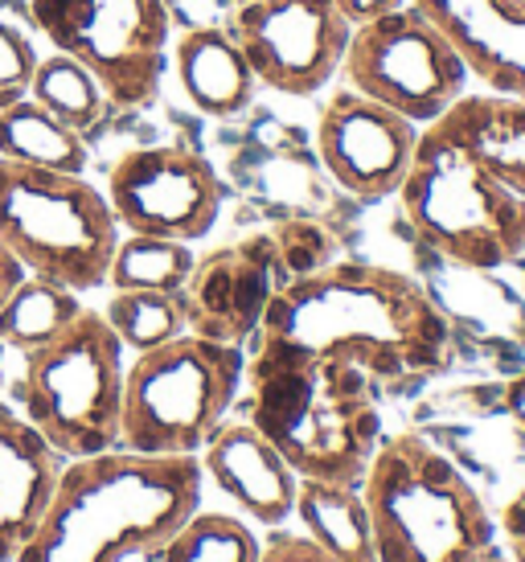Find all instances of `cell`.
Returning a JSON list of instances; mask_svg holds the SVG:
<instances>
[{
    "mask_svg": "<svg viewBox=\"0 0 525 562\" xmlns=\"http://www.w3.org/2000/svg\"><path fill=\"white\" fill-rule=\"evenodd\" d=\"M82 308H87L82 292L58 280H46V276H25L0 308V345L16 349V353H30V349L54 341L63 328L75 325V316Z\"/></svg>",
    "mask_w": 525,
    "mask_h": 562,
    "instance_id": "23",
    "label": "cell"
},
{
    "mask_svg": "<svg viewBox=\"0 0 525 562\" xmlns=\"http://www.w3.org/2000/svg\"><path fill=\"white\" fill-rule=\"evenodd\" d=\"M259 562H333L321 554V547L312 542L309 533L300 530H271L262 538V559Z\"/></svg>",
    "mask_w": 525,
    "mask_h": 562,
    "instance_id": "30",
    "label": "cell"
},
{
    "mask_svg": "<svg viewBox=\"0 0 525 562\" xmlns=\"http://www.w3.org/2000/svg\"><path fill=\"white\" fill-rule=\"evenodd\" d=\"M243 419L276 443L300 481L361 484L382 443V406L357 366L295 345H247Z\"/></svg>",
    "mask_w": 525,
    "mask_h": 562,
    "instance_id": "3",
    "label": "cell"
},
{
    "mask_svg": "<svg viewBox=\"0 0 525 562\" xmlns=\"http://www.w3.org/2000/svg\"><path fill=\"white\" fill-rule=\"evenodd\" d=\"M394 198L411 238L435 255L489 271L522 267L525 198L480 165L451 111L418 132L411 169Z\"/></svg>",
    "mask_w": 525,
    "mask_h": 562,
    "instance_id": "5",
    "label": "cell"
},
{
    "mask_svg": "<svg viewBox=\"0 0 525 562\" xmlns=\"http://www.w3.org/2000/svg\"><path fill=\"white\" fill-rule=\"evenodd\" d=\"M378 562H480L496 517L472 476L418 431L382 436L361 476Z\"/></svg>",
    "mask_w": 525,
    "mask_h": 562,
    "instance_id": "4",
    "label": "cell"
},
{
    "mask_svg": "<svg viewBox=\"0 0 525 562\" xmlns=\"http://www.w3.org/2000/svg\"><path fill=\"white\" fill-rule=\"evenodd\" d=\"M198 460L205 481H214L217 493L231 501L250 526L279 530L292 521L300 476L259 427H250L247 419H226L198 452Z\"/></svg>",
    "mask_w": 525,
    "mask_h": 562,
    "instance_id": "16",
    "label": "cell"
},
{
    "mask_svg": "<svg viewBox=\"0 0 525 562\" xmlns=\"http://www.w3.org/2000/svg\"><path fill=\"white\" fill-rule=\"evenodd\" d=\"M0 157L54 172H87V160H91L82 132L66 127L58 115L33 103L30 94L0 108Z\"/></svg>",
    "mask_w": 525,
    "mask_h": 562,
    "instance_id": "22",
    "label": "cell"
},
{
    "mask_svg": "<svg viewBox=\"0 0 525 562\" xmlns=\"http://www.w3.org/2000/svg\"><path fill=\"white\" fill-rule=\"evenodd\" d=\"M292 517L300 521V533H309L325 559L378 562L370 509H366V497H361V484L300 481Z\"/></svg>",
    "mask_w": 525,
    "mask_h": 562,
    "instance_id": "20",
    "label": "cell"
},
{
    "mask_svg": "<svg viewBox=\"0 0 525 562\" xmlns=\"http://www.w3.org/2000/svg\"><path fill=\"white\" fill-rule=\"evenodd\" d=\"M30 21L103 82L108 103L144 108L156 99L172 30L165 0H30Z\"/></svg>",
    "mask_w": 525,
    "mask_h": 562,
    "instance_id": "9",
    "label": "cell"
},
{
    "mask_svg": "<svg viewBox=\"0 0 525 562\" xmlns=\"http://www.w3.org/2000/svg\"><path fill=\"white\" fill-rule=\"evenodd\" d=\"M496 398H501V411L525 431V366L513 370L505 382H496Z\"/></svg>",
    "mask_w": 525,
    "mask_h": 562,
    "instance_id": "32",
    "label": "cell"
},
{
    "mask_svg": "<svg viewBox=\"0 0 525 562\" xmlns=\"http://www.w3.org/2000/svg\"><path fill=\"white\" fill-rule=\"evenodd\" d=\"M0 361H4V345H0Z\"/></svg>",
    "mask_w": 525,
    "mask_h": 562,
    "instance_id": "38",
    "label": "cell"
},
{
    "mask_svg": "<svg viewBox=\"0 0 525 562\" xmlns=\"http://www.w3.org/2000/svg\"><path fill=\"white\" fill-rule=\"evenodd\" d=\"M247 382V349L181 333L127 361L120 448L198 456L226 423Z\"/></svg>",
    "mask_w": 525,
    "mask_h": 562,
    "instance_id": "7",
    "label": "cell"
},
{
    "mask_svg": "<svg viewBox=\"0 0 525 562\" xmlns=\"http://www.w3.org/2000/svg\"><path fill=\"white\" fill-rule=\"evenodd\" d=\"M271 238H276L283 267H288V280L309 276V271H321V267L333 263V255H337L333 235H328L321 222H312V218L276 222V226H271Z\"/></svg>",
    "mask_w": 525,
    "mask_h": 562,
    "instance_id": "28",
    "label": "cell"
},
{
    "mask_svg": "<svg viewBox=\"0 0 525 562\" xmlns=\"http://www.w3.org/2000/svg\"><path fill=\"white\" fill-rule=\"evenodd\" d=\"M124 345L108 316L82 308L54 341L21 353L16 411L66 456H99L120 448L124 427Z\"/></svg>",
    "mask_w": 525,
    "mask_h": 562,
    "instance_id": "6",
    "label": "cell"
},
{
    "mask_svg": "<svg viewBox=\"0 0 525 562\" xmlns=\"http://www.w3.org/2000/svg\"><path fill=\"white\" fill-rule=\"evenodd\" d=\"M418 247V283L448 321L456 349L477 345L489 358H525V296L489 267H463Z\"/></svg>",
    "mask_w": 525,
    "mask_h": 562,
    "instance_id": "15",
    "label": "cell"
},
{
    "mask_svg": "<svg viewBox=\"0 0 525 562\" xmlns=\"http://www.w3.org/2000/svg\"><path fill=\"white\" fill-rule=\"evenodd\" d=\"M480 562H513V559H510V554H505V550H501V547H493V550H489V554H484V559H480Z\"/></svg>",
    "mask_w": 525,
    "mask_h": 562,
    "instance_id": "35",
    "label": "cell"
},
{
    "mask_svg": "<svg viewBox=\"0 0 525 562\" xmlns=\"http://www.w3.org/2000/svg\"><path fill=\"white\" fill-rule=\"evenodd\" d=\"M451 120L480 165L496 181H505L517 198H525V99L468 91L451 108Z\"/></svg>",
    "mask_w": 525,
    "mask_h": 562,
    "instance_id": "21",
    "label": "cell"
},
{
    "mask_svg": "<svg viewBox=\"0 0 525 562\" xmlns=\"http://www.w3.org/2000/svg\"><path fill=\"white\" fill-rule=\"evenodd\" d=\"M517 271H522V283H517V288H522V296H525V259H522V267H517Z\"/></svg>",
    "mask_w": 525,
    "mask_h": 562,
    "instance_id": "36",
    "label": "cell"
},
{
    "mask_svg": "<svg viewBox=\"0 0 525 562\" xmlns=\"http://www.w3.org/2000/svg\"><path fill=\"white\" fill-rule=\"evenodd\" d=\"M340 70L357 94L399 111L415 127L444 120L468 94V66L418 4L354 25Z\"/></svg>",
    "mask_w": 525,
    "mask_h": 562,
    "instance_id": "10",
    "label": "cell"
},
{
    "mask_svg": "<svg viewBox=\"0 0 525 562\" xmlns=\"http://www.w3.org/2000/svg\"><path fill=\"white\" fill-rule=\"evenodd\" d=\"M172 70L181 91L201 115L214 120H234L238 111L250 108V99L259 91V79L250 70L247 54L238 49L231 30H189L177 37L169 49Z\"/></svg>",
    "mask_w": 525,
    "mask_h": 562,
    "instance_id": "19",
    "label": "cell"
},
{
    "mask_svg": "<svg viewBox=\"0 0 525 562\" xmlns=\"http://www.w3.org/2000/svg\"><path fill=\"white\" fill-rule=\"evenodd\" d=\"M30 99L42 103L49 115H58L66 127L87 132L91 124H99V115L108 111V91L103 82L94 79L82 63H75L70 54H46L37 58L30 79Z\"/></svg>",
    "mask_w": 525,
    "mask_h": 562,
    "instance_id": "25",
    "label": "cell"
},
{
    "mask_svg": "<svg viewBox=\"0 0 525 562\" xmlns=\"http://www.w3.org/2000/svg\"><path fill=\"white\" fill-rule=\"evenodd\" d=\"M0 243L30 276L94 292L108 283L120 222L87 172L30 169L0 157Z\"/></svg>",
    "mask_w": 525,
    "mask_h": 562,
    "instance_id": "8",
    "label": "cell"
},
{
    "mask_svg": "<svg viewBox=\"0 0 525 562\" xmlns=\"http://www.w3.org/2000/svg\"><path fill=\"white\" fill-rule=\"evenodd\" d=\"M198 255L181 238L120 235L108 267L111 292H181Z\"/></svg>",
    "mask_w": 525,
    "mask_h": 562,
    "instance_id": "24",
    "label": "cell"
},
{
    "mask_svg": "<svg viewBox=\"0 0 525 562\" xmlns=\"http://www.w3.org/2000/svg\"><path fill=\"white\" fill-rule=\"evenodd\" d=\"M198 456L111 448L66 460L58 493L16 562H156L201 509Z\"/></svg>",
    "mask_w": 525,
    "mask_h": 562,
    "instance_id": "2",
    "label": "cell"
},
{
    "mask_svg": "<svg viewBox=\"0 0 525 562\" xmlns=\"http://www.w3.org/2000/svg\"><path fill=\"white\" fill-rule=\"evenodd\" d=\"M402 4H411V0H337L340 16H345L349 25H366V21L394 13V9H402Z\"/></svg>",
    "mask_w": 525,
    "mask_h": 562,
    "instance_id": "33",
    "label": "cell"
},
{
    "mask_svg": "<svg viewBox=\"0 0 525 562\" xmlns=\"http://www.w3.org/2000/svg\"><path fill=\"white\" fill-rule=\"evenodd\" d=\"M25 276H30V271L21 267V259H16L13 250L0 243V308H4V300L13 296V288L25 280Z\"/></svg>",
    "mask_w": 525,
    "mask_h": 562,
    "instance_id": "34",
    "label": "cell"
},
{
    "mask_svg": "<svg viewBox=\"0 0 525 562\" xmlns=\"http://www.w3.org/2000/svg\"><path fill=\"white\" fill-rule=\"evenodd\" d=\"M234 4H250V0H234Z\"/></svg>",
    "mask_w": 525,
    "mask_h": 562,
    "instance_id": "37",
    "label": "cell"
},
{
    "mask_svg": "<svg viewBox=\"0 0 525 562\" xmlns=\"http://www.w3.org/2000/svg\"><path fill=\"white\" fill-rule=\"evenodd\" d=\"M354 25L337 0H250L234 4L231 37L247 54L259 87L279 94L321 91L340 70Z\"/></svg>",
    "mask_w": 525,
    "mask_h": 562,
    "instance_id": "12",
    "label": "cell"
},
{
    "mask_svg": "<svg viewBox=\"0 0 525 562\" xmlns=\"http://www.w3.org/2000/svg\"><path fill=\"white\" fill-rule=\"evenodd\" d=\"M66 456L13 403L0 398V562H16L46 517Z\"/></svg>",
    "mask_w": 525,
    "mask_h": 562,
    "instance_id": "18",
    "label": "cell"
},
{
    "mask_svg": "<svg viewBox=\"0 0 525 562\" xmlns=\"http://www.w3.org/2000/svg\"><path fill=\"white\" fill-rule=\"evenodd\" d=\"M418 132L399 111L373 103L366 94L337 91L321 111L316 124V148L328 177L357 202H387L402 186L411 169Z\"/></svg>",
    "mask_w": 525,
    "mask_h": 562,
    "instance_id": "14",
    "label": "cell"
},
{
    "mask_svg": "<svg viewBox=\"0 0 525 562\" xmlns=\"http://www.w3.org/2000/svg\"><path fill=\"white\" fill-rule=\"evenodd\" d=\"M288 283V267L279 259L271 231L234 238L210 255H198L186 288L177 292L186 308V325L198 337L247 349L259 333L276 292Z\"/></svg>",
    "mask_w": 525,
    "mask_h": 562,
    "instance_id": "13",
    "label": "cell"
},
{
    "mask_svg": "<svg viewBox=\"0 0 525 562\" xmlns=\"http://www.w3.org/2000/svg\"><path fill=\"white\" fill-rule=\"evenodd\" d=\"M262 538L243 514L198 509L172 533L156 562H259Z\"/></svg>",
    "mask_w": 525,
    "mask_h": 562,
    "instance_id": "26",
    "label": "cell"
},
{
    "mask_svg": "<svg viewBox=\"0 0 525 562\" xmlns=\"http://www.w3.org/2000/svg\"><path fill=\"white\" fill-rule=\"evenodd\" d=\"M103 316L127 353H148L156 345L189 333L177 292H111Z\"/></svg>",
    "mask_w": 525,
    "mask_h": 562,
    "instance_id": "27",
    "label": "cell"
},
{
    "mask_svg": "<svg viewBox=\"0 0 525 562\" xmlns=\"http://www.w3.org/2000/svg\"><path fill=\"white\" fill-rule=\"evenodd\" d=\"M489 94L525 99V0H411Z\"/></svg>",
    "mask_w": 525,
    "mask_h": 562,
    "instance_id": "17",
    "label": "cell"
},
{
    "mask_svg": "<svg viewBox=\"0 0 525 562\" xmlns=\"http://www.w3.org/2000/svg\"><path fill=\"white\" fill-rule=\"evenodd\" d=\"M108 205L127 235L198 243L214 231L226 186L214 165L181 144L132 148L108 172Z\"/></svg>",
    "mask_w": 525,
    "mask_h": 562,
    "instance_id": "11",
    "label": "cell"
},
{
    "mask_svg": "<svg viewBox=\"0 0 525 562\" xmlns=\"http://www.w3.org/2000/svg\"><path fill=\"white\" fill-rule=\"evenodd\" d=\"M255 341H279L357 366L373 391L402 394L448 374L456 361L448 321L423 283L378 263L333 259L276 292Z\"/></svg>",
    "mask_w": 525,
    "mask_h": 562,
    "instance_id": "1",
    "label": "cell"
},
{
    "mask_svg": "<svg viewBox=\"0 0 525 562\" xmlns=\"http://www.w3.org/2000/svg\"><path fill=\"white\" fill-rule=\"evenodd\" d=\"M496 538H501V550H505L513 562H525V481H522V488L501 505Z\"/></svg>",
    "mask_w": 525,
    "mask_h": 562,
    "instance_id": "31",
    "label": "cell"
},
{
    "mask_svg": "<svg viewBox=\"0 0 525 562\" xmlns=\"http://www.w3.org/2000/svg\"><path fill=\"white\" fill-rule=\"evenodd\" d=\"M37 58L42 54L33 49L30 33L0 16V108H9V103L30 94V79Z\"/></svg>",
    "mask_w": 525,
    "mask_h": 562,
    "instance_id": "29",
    "label": "cell"
},
{
    "mask_svg": "<svg viewBox=\"0 0 525 562\" xmlns=\"http://www.w3.org/2000/svg\"><path fill=\"white\" fill-rule=\"evenodd\" d=\"M0 9H4V0H0Z\"/></svg>",
    "mask_w": 525,
    "mask_h": 562,
    "instance_id": "39",
    "label": "cell"
}]
</instances>
